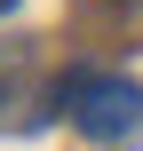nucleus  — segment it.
<instances>
[{"instance_id": "nucleus-1", "label": "nucleus", "mask_w": 143, "mask_h": 151, "mask_svg": "<svg viewBox=\"0 0 143 151\" xmlns=\"http://www.w3.org/2000/svg\"><path fill=\"white\" fill-rule=\"evenodd\" d=\"M56 104H64V119H72L80 135H96V143H119V135L143 127V88L119 80V72H64Z\"/></svg>"}, {"instance_id": "nucleus-2", "label": "nucleus", "mask_w": 143, "mask_h": 151, "mask_svg": "<svg viewBox=\"0 0 143 151\" xmlns=\"http://www.w3.org/2000/svg\"><path fill=\"white\" fill-rule=\"evenodd\" d=\"M8 8H16V0H0V16H8Z\"/></svg>"}]
</instances>
